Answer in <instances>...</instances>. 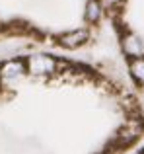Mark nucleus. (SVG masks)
Returning <instances> with one entry per match:
<instances>
[{
	"label": "nucleus",
	"instance_id": "obj_4",
	"mask_svg": "<svg viewBox=\"0 0 144 154\" xmlns=\"http://www.w3.org/2000/svg\"><path fill=\"white\" fill-rule=\"evenodd\" d=\"M125 47H127V51L130 53V55H140V53L144 51V47H142V43L138 41L136 37H129V41H125Z\"/></svg>",
	"mask_w": 144,
	"mask_h": 154
},
{
	"label": "nucleus",
	"instance_id": "obj_1",
	"mask_svg": "<svg viewBox=\"0 0 144 154\" xmlns=\"http://www.w3.org/2000/svg\"><path fill=\"white\" fill-rule=\"evenodd\" d=\"M88 31L80 29V31H68V33H62L61 37H58V43H61L62 47H68V49H74V47L78 45H84V43L88 41Z\"/></svg>",
	"mask_w": 144,
	"mask_h": 154
},
{
	"label": "nucleus",
	"instance_id": "obj_5",
	"mask_svg": "<svg viewBox=\"0 0 144 154\" xmlns=\"http://www.w3.org/2000/svg\"><path fill=\"white\" fill-rule=\"evenodd\" d=\"M22 70H23L22 63H8L6 66H4V76H16Z\"/></svg>",
	"mask_w": 144,
	"mask_h": 154
},
{
	"label": "nucleus",
	"instance_id": "obj_3",
	"mask_svg": "<svg viewBox=\"0 0 144 154\" xmlns=\"http://www.w3.org/2000/svg\"><path fill=\"white\" fill-rule=\"evenodd\" d=\"M86 18L90 20V22H98L99 20V4H98V0H90V2H88Z\"/></svg>",
	"mask_w": 144,
	"mask_h": 154
},
{
	"label": "nucleus",
	"instance_id": "obj_2",
	"mask_svg": "<svg viewBox=\"0 0 144 154\" xmlns=\"http://www.w3.org/2000/svg\"><path fill=\"white\" fill-rule=\"evenodd\" d=\"M53 66H55V63L49 59V57L39 55V57H31L29 59V68H31V72H35V74L49 72V70H53Z\"/></svg>",
	"mask_w": 144,
	"mask_h": 154
},
{
	"label": "nucleus",
	"instance_id": "obj_6",
	"mask_svg": "<svg viewBox=\"0 0 144 154\" xmlns=\"http://www.w3.org/2000/svg\"><path fill=\"white\" fill-rule=\"evenodd\" d=\"M130 68H133L134 76H136V78H140L142 82H144V60H142V59H136V60H133Z\"/></svg>",
	"mask_w": 144,
	"mask_h": 154
}]
</instances>
